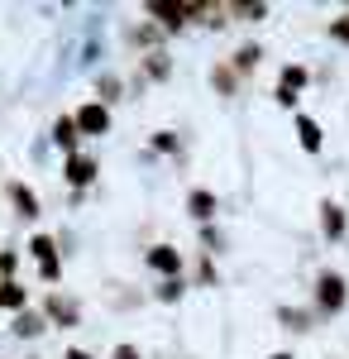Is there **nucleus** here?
I'll return each instance as SVG.
<instances>
[{
	"mask_svg": "<svg viewBox=\"0 0 349 359\" xmlns=\"http://www.w3.org/2000/svg\"><path fill=\"white\" fill-rule=\"evenodd\" d=\"M144 15L149 20H158L163 29H182L191 20H201L206 15V5H196V0H149L144 5Z\"/></svg>",
	"mask_w": 349,
	"mask_h": 359,
	"instance_id": "nucleus-1",
	"label": "nucleus"
},
{
	"mask_svg": "<svg viewBox=\"0 0 349 359\" xmlns=\"http://www.w3.org/2000/svg\"><path fill=\"white\" fill-rule=\"evenodd\" d=\"M345 302H349V283H345V273L325 269V273L316 278V311H321V316H335V311H345Z\"/></svg>",
	"mask_w": 349,
	"mask_h": 359,
	"instance_id": "nucleus-2",
	"label": "nucleus"
},
{
	"mask_svg": "<svg viewBox=\"0 0 349 359\" xmlns=\"http://www.w3.org/2000/svg\"><path fill=\"white\" fill-rule=\"evenodd\" d=\"M144 259H149V269H153V273H163L167 283H172V278L187 269V254H182V249H172V245H153L149 254H144Z\"/></svg>",
	"mask_w": 349,
	"mask_h": 359,
	"instance_id": "nucleus-3",
	"label": "nucleus"
},
{
	"mask_svg": "<svg viewBox=\"0 0 349 359\" xmlns=\"http://www.w3.org/2000/svg\"><path fill=\"white\" fill-rule=\"evenodd\" d=\"M29 254H34V264H39L43 283H57L62 264H57V245H53V240H48V235H34V240H29Z\"/></svg>",
	"mask_w": 349,
	"mask_h": 359,
	"instance_id": "nucleus-4",
	"label": "nucleus"
},
{
	"mask_svg": "<svg viewBox=\"0 0 349 359\" xmlns=\"http://www.w3.org/2000/svg\"><path fill=\"white\" fill-rule=\"evenodd\" d=\"M77 135H110V106H101V101H86V106H77Z\"/></svg>",
	"mask_w": 349,
	"mask_h": 359,
	"instance_id": "nucleus-5",
	"label": "nucleus"
},
{
	"mask_svg": "<svg viewBox=\"0 0 349 359\" xmlns=\"http://www.w3.org/2000/svg\"><path fill=\"white\" fill-rule=\"evenodd\" d=\"M43 316H48V326H77L81 306L72 297H62V292H48L43 297Z\"/></svg>",
	"mask_w": 349,
	"mask_h": 359,
	"instance_id": "nucleus-6",
	"label": "nucleus"
},
{
	"mask_svg": "<svg viewBox=\"0 0 349 359\" xmlns=\"http://www.w3.org/2000/svg\"><path fill=\"white\" fill-rule=\"evenodd\" d=\"M96 158L91 154H67V168H62V177H67V187H91L96 182Z\"/></svg>",
	"mask_w": 349,
	"mask_h": 359,
	"instance_id": "nucleus-7",
	"label": "nucleus"
},
{
	"mask_svg": "<svg viewBox=\"0 0 349 359\" xmlns=\"http://www.w3.org/2000/svg\"><path fill=\"white\" fill-rule=\"evenodd\" d=\"M345 230H349L345 206H340V201H321V235H325V240H340Z\"/></svg>",
	"mask_w": 349,
	"mask_h": 359,
	"instance_id": "nucleus-8",
	"label": "nucleus"
},
{
	"mask_svg": "<svg viewBox=\"0 0 349 359\" xmlns=\"http://www.w3.org/2000/svg\"><path fill=\"white\" fill-rule=\"evenodd\" d=\"M5 196H10L15 216H25V221H34V216H39V196L29 192L25 182H10V187H5Z\"/></svg>",
	"mask_w": 349,
	"mask_h": 359,
	"instance_id": "nucleus-9",
	"label": "nucleus"
},
{
	"mask_svg": "<svg viewBox=\"0 0 349 359\" xmlns=\"http://www.w3.org/2000/svg\"><path fill=\"white\" fill-rule=\"evenodd\" d=\"M296 86H306V67H282V82H278V101L282 106H296Z\"/></svg>",
	"mask_w": 349,
	"mask_h": 359,
	"instance_id": "nucleus-10",
	"label": "nucleus"
},
{
	"mask_svg": "<svg viewBox=\"0 0 349 359\" xmlns=\"http://www.w3.org/2000/svg\"><path fill=\"white\" fill-rule=\"evenodd\" d=\"M29 292L15 283V278H0V311H25Z\"/></svg>",
	"mask_w": 349,
	"mask_h": 359,
	"instance_id": "nucleus-11",
	"label": "nucleus"
},
{
	"mask_svg": "<svg viewBox=\"0 0 349 359\" xmlns=\"http://www.w3.org/2000/svg\"><path fill=\"white\" fill-rule=\"evenodd\" d=\"M296 139H301L306 154H321V125L311 115H296Z\"/></svg>",
	"mask_w": 349,
	"mask_h": 359,
	"instance_id": "nucleus-12",
	"label": "nucleus"
},
{
	"mask_svg": "<svg viewBox=\"0 0 349 359\" xmlns=\"http://www.w3.org/2000/svg\"><path fill=\"white\" fill-rule=\"evenodd\" d=\"M48 331V316H43V311H20V316H15V335H43Z\"/></svg>",
	"mask_w": 349,
	"mask_h": 359,
	"instance_id": "nucleus-13",
	"label": "nucleus"
},
{
	"mask_svg": "<svg viewBox=\"0 0 349 359\" xmlns=\"http://www.w3.org/2000/svg\"><path fill=\"white\" fill-rule=\"evenodd\" d=\"M53 139H57V149H67V154H77V120H72V115H62V120H57L53 125Z\"/></svg>",
	"mask_w": 349,
	"mask_h": 359,
	"instance_id": "nucleus-14",
	"label": "nucleus"
},
{
	"mask_svg": "<svg viewBox=\"0 0 349 359\" xmlns=\"http://www.w3.org/2000/svg\"><path fill=\"white\" fill-rule=\"evenodd\" d=\"M187 211H191V221L206 225V221L215 216V196H211V192H191V196H187Z\"/></svg>",
	"mask_w": 349,
	"mask_h": 359,
	"instance_id": "nucleus-15",
	"label": "nucleus"
},
{
	"mask_svg": "<svg viewBox=\"0 0 349 359\" xmlns=\"http://www.w3.org/2000/svg\"><path fill=\"white\" fill-rule=\"evenodd\" d=\"M259 57H264L259 43H244L240 53H235V72H254V67H259Z\"/></svg>",
	"mask_w": 349,
	"mask_h": 359,
	"instance_id": "nucleus-16",
	"label": "nucleus"
},
{
	"mask_svg": "<svg viewBox=\"0 0 349 359\" xmlns=\"http://www.w3.org/2000/svg\"><path fill=\"white\" fill-rule=\"evenodd\" d=\"M144 72H149L153 82H163V77L172 72V62H167V53H149V57H144Z\"/></svg>",
	"mask_w": 349,
	"mask_h": 359,
	"instance_id": "nucleus-17",
	"label": "nucleus"
},
{
	"mask_svg": "<svg viewBox=\"0 0 349 359\" xmlns=\"http://www.w3.org/2000/svg\"><path fill=\"white\" fill-rule=\"evenodd\" d=\"M230 15H240V20H264L268 15V5H225Z\"/></svg>",
	"mask_w": 349,
	"mask_h": 359,
	"instance_id": "nucleus-18",
	"label": "nucleus"
},
{
	"mask_svg": "<svg viewBox=\"0 0 349 359\" xmlns=\"http://www.w3.org/2000/svg\"><path fill=\"white\" fill-rule=\"evenodd\" d=\"M211 82H215V91H225V96H230V91H235V72H230V67H215Z\"/></svg>",
	"mask_w": 349,
	"mask_h": 359,
	"instance_id": "nucleus-19",
	"label": "nucleus"
},
{
	"mask_svg": "<svg viewBox=\"0 0 349 359\" xmlns=\"http://www.w3.org/2000/svg\"><path fill=\"white\" fill-rule=\"evenodd\" d=\"M282 321H287L292 331H311V316H306V311H282Z\"/></svg>",
	"mask_w": 349,
	"mask_h": 359,
	"instance_id": "nucleus-20",
	"label": "nucleus"
},
{
	"mask_svg": "<svg viewBox=\"0 0 349 359\" xmlns=\"http://www.w3.org/2000/svg\"><path fill=\"white\" fill-rule=\"evenodd\" d=\"M158 297H163V302H177V297H182V278H172V283H163V287H158Z\"/></svg>",
	"mask_w": 349,
	"mask_h": 359,
	"instance_id": "nucleus-21",
	"label": "nucleus"
},
{
	"mask_svg": "<svg viewBox=\"0 0 349 359\" xmlns=\"http://www.w3.org/2000/svg\"><path fill=\"white\" fill-rule=\"evenodd\" d=\"M115 96H120V82L115 77H101V106H110Z\"/></svg>",
	"mask_w": 349,
	"mask_h": 359,
	"instance_id": "nucleus-22",
	"label": "nucleus"
},
{
	"mask_svg": "<svg viewBox=\"0 0 349 359\" xmlns=\"http://www.w3.org/2000/svg\"><path fill=\"white\" fill-rule=\"evenodd\" d=\"M330 39H340V43H349V15H340V20L330 25Z\"/></svg>",
	"mask_w": 349,
	"mask_h": 359,
	"instance_id": "nucleus-23",
	"label": "nucleus"
},
{
	"mask_svg": "<svg viewBox=\"0 0 349 359\" xmlns=\"http://www.w3.org/2000/svg\"><path fill=\"white\" fill-rule=\"evenodd\" d=\"M110 359H144V355H139L135 345H115V355H110Z\"/></svg>",
	"mask_w": 349,
	"mask_h": 359,
	"instance_id": "nucleus-24",
	"label": "nucleus"
},
{
	"mask_svg": "<svg viewBox=\"0 0 349 359\" xmlns=\"http://www.w3.org/2000/svg\"><path fill=\"white\" fill-rule=\"evenodd\" d=\"M10 273H15V254L5 249V254H0V278H10Z\"/></svg>",
	"mask_w": 349,
	"mask_h": 359,
	"instance_id": "nucleus-25",
	"label": "nucleus"
},
{
	"mask_svg": "<svg viewBox=\"0 0 349 359\" xmlns=\"http://www.w3.org/2000/svg\"><path fill=\"white\" fill-rule=\"evenodd\" d=\"M67 359H91V355H86V350H67Z\"/></svg>",
	"mask_w": 349,
	"mask_h": 359,
	"instance_id": "nucleus-26",
	"label": "nucleus"
},
{
	"mask_svg": "<svg viewBox=\"0 0 349 359\" xmlns=\"http://www.w3.org/2000/svg\"><path fill=\"white\" fill-rule=\"evenodd\" d=\"M273 359H292V355H273Z\"/></svg>",
	"mask_w": 349,
	"mask_h": 359,
	"instance_id": "nucleus-27",
	"label": "nucleus"
}]
</instances>
